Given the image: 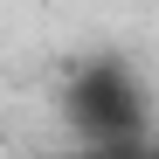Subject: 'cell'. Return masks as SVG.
I'll return each mask as SVG.
<instances>
[{
  "instance_id": "obj_1",
  "label": "cell",
  "mask_w": 159,
  "mask_h": 159,
  "mask_svg": "<svg viewBox=\"0 0 159 159\" xmlns=\"http://www.w3.org/2000/svg\"><path fill=\"white\" fill-rule=\"evenodd\" d=\"M62 111H69V125L83 131L90 145L145 139V90L131 83V69H118V62H90V69L62 90Z\"/></svg>"
}]
</instances>
